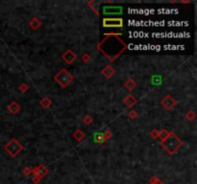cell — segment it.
Here are the masks:
<instances>
[{"label": "cell", "instance_id": "3957f363", "mask_svg": "<svg viewBox=\"0 0 197 184\" xmlns=\"http://www.w3.org/2000/svg\"><path fill=\"white\" fill-rule=\"evenodd\" d=\"M54 80L57 83H59V86L61 87L65 88L74 80V77L67 71L66 69L63 68V69H61V71H59L55 75Z\"/></svg>", "mask_w": 197, "mask_h": 184}, {"label": "cell", "instance_id": "2e32d148", "mask_svg": "<svg viewBox=\"0 0 197 184\" xmlns=\"http://www.w3.org/2000/svg\"><path fill=\"white\" fill-rule=\"evenodd\" d=\"M52 102H51V100L47 97H44L42 98L41 101H40V105L43 107V109H48V107L51 105Z\"/></svg>", "mask_w": 197, "mask_h": 184}, {"label": "cell", "instance_id": "4fadbf2b", "mask_svg": "<svg viewBox=\"0 0 197 184\" xmlns=\"http://www.w3.org/2000/svg\"><path fill=\"white\" fill-rule=\"evenodd\" d=\"M136 103H137V100H136V98L133 95H128L124 99V104L128 107H132L134 105H136Z\"/></svg>", "mask_w": 197, "mask_h": 184}, {"label": "cell", "instance_id": "9a60e30c", "mask_svg": "<svg viewBox=\"0 0 197 184\" xmlns=\"http://www.w3.org/2000/svg\"><path fill=\"white\" fill-rule=\"evenodd\" d=\"M125 87L128 89V90H130V91H132L136 86H137V83H136V82L133 80V79H128L126 82H125Z\"/></svg>", "mask_w": 197, "mask_h": 184}, {"label": "cell", "instance_id": "8992f818", "mask_svg": "<svg viewBox=\"0 0 197 184\" xmlns=\"http://www.w3.org/2000/svg\"><path fill=\"white\" fill-rule=\"evenodd\" d=\"M162 105L164 106V109H166V110H170L172 109L174 106L177 105V101L175 99H174L172 96L170 95H166L161 102Z\"/></svg>", "mask_w": 197, "mask_h": 184}, {"label": "cell", "instance_id": "ba28073f", "mask_svg": "<svg viewBox=\"0 0 197 184\" xmlns=\"http://www.w3.org/2000/svg\"><path fill=\"white\" fill-rule=\"evenodd\" d=\"M63 59L65 61L66 63H69V64H71L73 61L76 60L77 59V55L75 54L72 50H67L65 51L64 54H63V56H62Z\"/></svg>", "mask_w": 197, "mask_h": 184}, {"label": "cell", "instance_id": "603a6c76", "mask_svg": "<svg viewBox=\"0 0 197 184\" xmlns=\"http://www.w3.org/2000/svg\"><path fill=\"white\" fill-rule=\"evenodd\" d=\"M19 90H20L21 92H23V93H25V92L28 90V86H27L26 83H22V84H20Z\"/></svg>", "mask_w": 197, "mask_h": 184}, {"label": "cell", "instance_id": "ffe728a7", "mask_svg": "<svg viewBox=\"0 0 197 184\" xmlns=\"http://www.w3.org/2000/svg\"><path fill=\"white\" fill-rule=\"evenodd\" d=\"M186 117H187V119L189 120V121H193V120L196 118V114H195V112H194L193 110H189V111L187 113Z\"/></svg>", "mask_w": 197, "mask_h": 184}, {"label": "cell", "instance_id": "6da1fadb", "mask_svg": "<svg viewBox=\"0 0 197 184\" xmlns=\"http://www.w3.org/2000/svg\"><path fill=\"white\" fill-rule=\"evenodd\" d=\"M104 36L105 38L97 45V49L110 61H113L127 48V45L118 37L121 34H105Z\"/></svg>", "mask_w": 197, "mask_h": 184}, {"label": "cell", "instance_id": "7c38bea8", "mask_svg": "<svg viewBox=\"0 0 197 184\" xmlns=\"http://www.w3.org/2000/svg\"><path fill=\"white\" fill-rule=\"evenodd\" d=\"M29 26L31 27L33 30H37V29H39L41 26V21L39 18H37V17H33L31 18V20L29 21Z\"/></svg>", "mask_w": 197, "mask_h": 184}, {"label": "cell", "instance_id": "e0dca14e", "mask_svg": "<svg viewBox=\"0 0 197 184\" xmlns=\"http://www.w3.org/2000/svg\"><path fill=\"white\" fill-rule=\"evenodd\" d=\"M169 132H168L167 129L163 128V129L160 130V132H159V137H158V138H160V140H161V142H162V141H164V140L165 139L166 137L168 136Z\"/></svg>", "mask_w": 197, "mask_h": 184}, {"label": "cell", "instance_id": "d6986e66", "mask_svg": "<svg viewBox=\"0 0 197 184\" xmlns=\"http://www.w3.org/2000/svg\"><path fill=\"white\" fill-rule=\"evenodd\" d=\"M149 184H165L164 181H162L160 178H158L157 176H152L149 179Z\"/></svg>", "mask_w": 197, "mask_h": 184}, {"label": "cell", "instance_id": "9c48e42d", "mask_svg": "<svg viewBox=\"0 0 197 184\" xmlns=\"http://www.w3.org/2000/svg\"><path fill=\"white\" fill-rule=\"evenodd\" d=\"M104 14H120L122 13L121 7H104L103 8Z\"/></svg>", "mask_w": 197, "mask_h": 184}, {"label": "cell", "instance_id": "44dd1931", "mask_svg": "<svg viewBox=\"0 0 197 184\" xmlns=\"http://www.w3.org/2000/svg\"><path fill=\"white\" fill-rule=\"evenodd\" d=\"M83 122H84L86 125H90V124H93V119L90 117L89 115H85L84 118H83Z\"/></svg>", "mask_w": 197, "mask_h": 184}, {"label": "cell", "instance_id": "7402d4cb", "mask_svg": "<svg viewBox=\"0 0 197 184\" xmlns=\"http://www.w3.org/2000/svg\"><path fill=\"white\" fill-rule=\"evenodd\" d=\"M150 135H151V137L153 138V139H157V138L159 137V130H157V129L154 128L153 130H151Z\"/></svg>", "mask_w": 197, "mask_h": 184}, {"label": "cell", "instance_id": "8fae6325", "mask_svg": "<svg viewBox=\"0 0 197 184\" xmlns=\"http://www.w3.org/2000/svg\"><path fill=\"white\" fill-rule=\"evenodd\" d=\"M7 109H8V110H9V112L10 113H12V114H17L19 110H20V105L16 102V101H14V102H12L8 106H7Z\"/></svg>", "mask_w": 197, "mask_h": 184}, {"label": "cell", "instance_id": "cb8c5ba5", "mask_svg": "<svg viewBox=\"0 0 197 184\" xmlns=\"http://www.w3.org/2000/svg\"><path fill=\"white\" fill-rule=\"evenodd\" d=\"M23 174L24 175H29V174H32V169L31 168H28V167H26V168H24L23 169Z\"/></svg>", "mask_w": 197, "mask_h": 184}, {"label": "cell", "instance_id": "83f0119b", "mask_svg": "<svg viewBox=\"0 0 197 184\" xmlns=\"http://www.w3.org/2000/svg\"><path fill=\"white\" fill-rule=\"evenodd\" d=\"M32 181L35 183V184H37L40 181H41V178H39V176H37V175H34V178H32Z\"/></svg>", "mask_w": 197, "mask_h": 184}, {"label": "cell", "instance_id": "4316f807", "mask_svg": "<svg viewBox=\"0 0 197 184\" xmlns=\"http://www.w3.org/2000/svg\"><path fill=\"white\" fill-rule=\"evenodd\" d=\"M82 59L84 60L85 63H88V61H89V59H90V57L88 55V54H85V55L82 57Z\"/></svg>", "mask_w": 197, "mask_h": 184}, {"label": "cell", "instance_id": "ac0fdd59", "mask_svg": "<svg viewBox=\"0 0 197 184\" xmlns=\"http://www.w3.org/2000/svg\"><path fill=\"white\" fill-rule=\"evenodd\" d=\"M105 141H106V139H105L104 133H97V134H95V142L99 143V144H102Z\"/></svg>", "mask_w": 197, "mask_h": 184}, {"label": "cell", "instance_id": "30bf717a", "mask_svg": "<svg viewBox=\"0 0 197 184\" xmlns=\"http://www.w3.org/2000/svg\"><path fill=\"white\" fill-rule=\"evenodd\" d=\"M102 75L105 76L107 79H111L112 77L115 75L116 73V70H115V68H113L112 65H107L104 69H102V71H101Z\"/></svg>", "mask_w": 197, "mask_h": 184}, {"label": "cell", "instance_id": "5b68a950", "mask_svg": "<svg viewBox=\"0 0 197 184\" xmlns=\"http://www.w3.org/2000/svg\"><path fill=\"white\" fill-rule=\"evenodd\" d=\"M103 26L107 28H120L123 26L122 18H104Z\"/></svg>", "mask_w": 197, "mask_h": 184}, {"label": "cell", "instance_id": "277c9868", "mask_svg": "<svg viewBox=\"0 0 197 184\" xmlns=\"http://www.w3.org/2000/svg\"><path fill=\"white\" fill-rule=\"evenodd\" d=\"M4 150L9 153V155L12 157H17L18 153L23 150V146L17 139V138H12V139L4 146Z\"/></svg>", "mask_w": 197, "mask_h": 184}, {"label": "cell", "instance_id": "52a82bcc", "mask_svg": "<svg viewBox=\"0 0 197 184\" xmlns=\"http://www.w3.org/2000/svg\"><path fill=\"white\" fill-rule=\"evenodd\" d=\"M32 174H33L34 175L39 176V178L41 179L42 178H44V176L48 174V170H47V168L45 167V166H43V165H39L37 167L32 169Z\"/></svg>", "mask_w": 197, "mask_h": 184}, {"label": "cell", "instance_id": "484cf974", "mask_svg": "<svg viewBox=\"0 0 197 184\" xmlns=\"http://www.w3.org/2000/svg\"><path fill=\"white\" fill-rule=\"evenodd\" d=\"M104 136H105L106 140H109V139H111V138H112V132H110V130H107V132L104 133Z\"/></svg>", "mask_w": 197, "mask_h": 184}, {"label": "cell", "instance_id": "5bb4252c", "mask_svg": "<svg viewBox=\"0 0 197 184\" xmlns=\"http://www.w3.org/2000/svg\"><path fill=\"white\" fill-rule=\"evenodd\" d=\"M85 136H86L85 133L83 132L81 129H77L76 132L73 133V137L75 138V140L78 141V142H81L85 138Z\"/></svg>", "mask_w": 197, "mask_h": 184}, {"label": "cell", "instance_id": "d4e9b609", "mask_svg": "<svg viewBox=\"0 0 197 184\" xmlns=\"http://www.w3.org/2000/svg\"><path fill=\"white\" fill-rule=\"evenodd\" d=\"M129 116H130L131 119H136L138 117V113L136 112L135 110H131L130 112H129Z\"/></svg>", "mask_w": 197, "mask_h": 184}, {"label": "cell", "instance_id": "7a4b0ae2", "mask_svg": "<svg viewBox=\"0 0 197 184\" xmlns=\"http://www.w3.org/2000/svg\"><path fill=\"white\" fill-rule=\"evenodd\" d=\"M163 148L167 151L169 155H174L176 153L180 148L183 146V141H182L180 138L174 133V132H169L168 136L165 138L164 141L161 142Z\"/></svg>", "mask_w": 197, "mask_h": 184}]
</instances>
